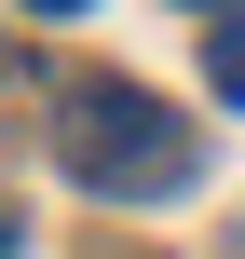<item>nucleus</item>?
Returning <instances> with one entry per match:
<instances>
[{"label": "nucleus", "mask_w": 245, "mask_h": 259, "mask_svg": "<svg viewBox=\"0 0 245 259\" xmlns=\"http://www.w3.org/2000/svg\"><path fill=\"white\" fill-rule=\"evenodd\" d=\"M0 259H14V191H0Z\"/></svg>", "instance_id": "20e7f679"}, {"label": "nucleus", "mask_w": 245, "mask_h": 259, "mask_svg": "<svg viewBox=\"0 0 245 259\" xmlns=\"http://www.w3.org/2000/svg\"><path fill=\"white\" fill-rule=\"evenodd\" d=\"M191 14H232V0H191Z\"/></svg>", "instance_id": "39448f33"}, {"label": "nucleus", "mask_w": 245, "mask_h": 259, "mask_svg": "<svg viewBox=\"0 0 245 259\" xmlns=\"http://www.w3.org/2000/svg\"><path fill=\"white\" fill-rule=\"evenodd\" d=\"M27 14H55V27H68V14H95V0H27Z\"/></svg>", "instance_id": "7ed1b4c3"}, {"label": "nucleus", "mask_w": 245, "mask_h": 259, "mask_svg": "<svg viewBox=\"0 0 245 259\" xmlns=\"http://www.w3.org/2000/svg\"><path fill=\"white\" fill-rule=\"evenodd\" d=\"M205 82H218V109H245V0L205 27Z\"/></svg>", "instance_id": "f03ea898"}, {"label": "nucleus", "mask_w": 245, "mask_h": 259, "mask_svg": "<svg viewBox=\"0 0 245 259\" xmlns=\"http://www.w3.org/2000/svg\"><path fill=\"white\" fill-rule=\"evenodd\" d=\"M55 164L109 205H150V191H191V109H164L150 82H68L55 96Z\"/></svg>", "instance_id": "f257e3e1"}]
</instances>
